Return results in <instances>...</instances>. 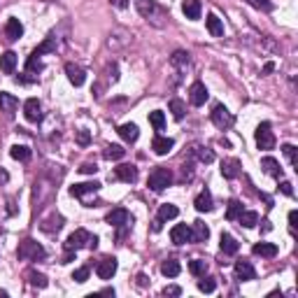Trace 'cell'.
I'll list each match as a JSON object with an SVG mask.
<instances>
[{"label": "cell", "instance_id": "83f0119b", "mask_svg": "<svg viewBox=\"0 0 298 298\" xmlns=\"http://www.w3.org/2000/svg\"><path fill=\"white\" fill-rule=\"evenodd\" d=\"M54 51H56V35L51 33V35H49V38H44V42L40 44L38 49H35L33 54L40 59V56H44V54H54Z\"/></svg>", "mask_w": 298, "mask_h": 298}, {"label": "cell", "instance_id": "4fadbf2b", "mask_svg": "<svg viewBox=\"0 0 298 298\" xmlns=\"http://www.w3.org/2000/svg\"><path fill=\"white\" fill-rule=\"evenodd\" d=\"M172 147H175V140H172V137L156 135L152 140V149H154V154H159V156H166V154H170Z\"/></svg>", "mask_w": 298, "mask_h": 298}, {"label": "cell", "instance_id": "7c38bea8", "mask_svg": "<svg viewBox=\"0 0 298 298\" xmlns=\"http://www.w3.org/2000/svg\"><path fill=\"white\" fill-rule=\"evenodd\" d=\"M114 177L126 182V184H133V182L137 180V168L131 166V163H121V166L114 168Z\"/></svg>", "mask_w": 298, "mask_h": 298}, {"label": "cell", "instance_id": "c3c4849f", "mask_svg": "<svg viewBox=\"0 0 298 298\" xmlns=\"http://www.w3.org/2000/svg\"><path fill=\"white\" fill-rule=\"evenodd\" d=\"M296 221H298V212L291 210L289 212V229H291V233H296Z\"/></svg>", "mask_w": 298, "mask_h": 298}, {"label": "cell", "instance_id": "603a6c76", "mask_svg": "<svg viewBox=\"0 0 298 298\" xmlns=\"http://www.w3.org/2000/svg\"><path fill=\"white\" fill-rule=\"evenodd\" d=\"M207 238H210V229L203 221H194V226H191V242H205Z\"/></svg>", "mask_w": 298, "mask_h": 298}, {"label": "cell", "instance_id": "9f6ffc18", "mask_svg": "<svg viewBox=\"0 0 298 298\" xmlns=\"http://www.w3.org/2000/svg\"><path fill=\"white\" fill-rule=\"evenodd\" d=\"M152 229H154V231H156V233H159V231L163 229V221H161V219H156V221H154V226H152Z\"/></svg>", "mask_w": 298, "mask_h": 298}, {"label": "cell", "instance_id": "7402d4cb", "mask_svg": "<svg viewBox=\"0 0 298 298\" xmlns=\"http://www.w3.org/2000/svg\"><path fill=\"white\" fill-rule=\"evenodd\" d=\"M252 252H254V256L273 259V256H277V244H273V242H256L254 247H252Z\"/></svg>", "mask_w": 298, "mask_h": 298}, {"label": "cell", "instance_id": "52a82bcc", "mask_svg": "<svg viewBox=\"0 0 298 298\" xmlns=\"http://www.w3.org/2000/svg\"><path fill=\"white\" fill-rule=\"evenodd\" d=\"M105 221H108L110 226H114V229H121V226H131L133 224V217H131V212L124 210V207H114L112 212H108Z\"/></svg>", "mask_w": 298, "mask_h": 298}, {"label": "cell", "instance_id": "ffe728a7", "mask_svg": "<svg viewBox=\"0 0 298 298\" xmlns=\"http://www.w3.org/2000/svg\"><path fill=\"white\" fill-rule=\"evenodd\" d=\"M182 12H184L186 19L198 21L201 19V0H184L182 3Z\"/></svg>", "mask_w": 298, "mask_h": 298}, {"label": "cell", "instance_id": "f546056e", "mask_svg": "<svg viewBox=\"0 0 298 298\" xmlns=\"http://www.w3.org/2000/svg\"><path fill=\"white\" fill-rule=\"evenodd\" d=\"M207 30H210L212 38H221L224 35V24H221V19L217 14H207Z\"/></svg>", "mask_w": 298, "mask_h": 298}, {"label": "cell", "instance_id": "1f68e13d", "mask_svg": "<svg viewBox=\"0 0 298 298\" xmlns=\"http://www.w3.org/2000/svg\"><path fill=\"white\" fill-rule=\"evenodd\" d=\"M161 273L166 275V277H177V275L182 273V266H180V261H175V259H168V261H163V264H161Z\"/></svg>", "mask_w": 298, "mask_h": 298}, {"label": "cell", "instance_id": "7dc6e473", "mask_svg": "<svg viewBox=\"0 0 298 298\" xmlns=\"http://www.w3.org/2000/svg\"><path fill=\"white\" fill-rule=\"evenodd\" d=\"M89 142H91V135H89V131H79V133H77V145L86 147Z\"/></svg>", "mask_w": 298, "mask_h": 298}, {"label": "cell", "instance_id": "6da1fadb", "mask_svg": "<svg viewBox=\"0 0 298 298\" xmlns=\"http://www.w3.org/2000/svg\"><path fill=\"white\" fill-rule=\"evenodd\" d=\"M135 3V10L140 12V16L147 21V24L156 26V28H163V26H168V19H170V14H168L166 7H161L156 3V0H133Z\"/></svg>", "mask_w": 298, "mask_h": 298}, {"label": "cell", "instance_id": "e575fe53", "mask_svg": "<svg viewBox=\"0 0 298 298\" xmlns=\"http://www.w3.org/2000/svg\"><path fill=\"white\" fill-rule=\"evenodd\" d=\"M238 221H240V226H244V229H254L256 224H259V215L256 212H247V210H242L240 212V217H238Z\"/></svg>", "mask_w": 298, "mask_h": 298}, {"label": "cell", "instance_id": "9a60e30c", "mask_svg": "<svg viewBox=\"0 0 298 298\" xmlns=\"http://www.w3.org/2000/svg\"><path fill=\"white\" fill-rule=\"evenodd\" d=\"M98 189H100V182H82V184L70 186V194H73L75 198H84V196H89V194H96Z\"/></svg>", "mask_w": 298, "mask_h": 298}, {"label": "cell", "instance_id": "30bf717a", "mask_svg": "<svg viewBox=\"0 0 298 298\" xmlns=\"http://www.w3.org/2000/svg\"><path fill=\"white\" fill-rule=\"evenodd\" d=\"M235 277L240 279V282H252V279H256V270L254 266L250 264V261H235Z\"/></svg>", "mask_w": 298, "mask_h": 298}, {"label": "cell", "instance_id": "f1b7e54d", "mask_svg": "<svg viewBox=\"0 0 298 298\" xmlns=\"http://www.w3.org/2000/svg\"><path fill=\"white\" fill-rule=\"evenodd\" d=\"M191 154H194V156L198 159L201 163H212V161H215V152H212V149H207V147H201V145L191 147Z\"/></svg>", "mask_w": 298, "mask_h": 298}, {"label": "cell", "instance_id": "836d02e7", "mask_svg": "<svg viewBox=\"0 0 298 298\" xmlns=\"http://www.w3.org/2000/svg\"><path fill=\"white\" fill-rule=\"evenodd\" d=\"M177 215H180V210H177V205H172V203H163V205L159 207V217H156V219L168 221V219H175Z\"/></svg>", "mask_w": 298, "mask_h": 298}, {"label": "cell", "instance_id": "5bb4252c", "mask_svg": "<svg viewBox=\"0 0 298 298\" xmlns=\"http://www.w3.org/2000/svg\"><path fill=\"white\" fill-rule=\"evenodd\" d=\"M170 240L175 244H186V242H191V229L186 224H177V226H172V231H170Z\"/></svg>", "mask_w": 298, "mask_h": 298}, {"label": "cell", "instance_id": "7bdbcfd3", "mask_svg": "<svg viewBox=\"0 0 298 298\" xmlns=\"http://www.w3.org/2000/svg\"><path fill=\"white\" fill-rule=\"evenodd\" d=\"M282 152H284V156L289 159V163L291 166H298V156H296V147L293 145H284L282 147Z\"/></svg>", "mask_w": 298, "mask_h": 298}, {"label": "cell", "instance_id": "484cf974", "mask_svg": "<svg viewBox=\"0 0 298 298\" xmlns=\"http://www.w3.org/2000/svg\"><path fill=\"white\" fill-rule=\"evenodd\" d=\"M5 35H7V40H10V42L19 40L21 35H24V26H21V21H19V19H10V21H7Z\"/></svg>", "mask_w": 298, "mask_h": 298}, {"label": "cell", "instance_id": "44dd1931", "mask_svg": "<svg viewBox=\"0 0 298 298\" xmlns=\"http://www.w3.org/2000/svg\"><path fill=\"white\" fill-rule=\"evenodd\" d=\"M219 247H221V252H224V254H229V256L238 254V250H240L238 240H235V238H233V235H231V233H221Z\"/></svg>", "mask_w": 298, "mask_h": 298}, {"label": "cell", "instance_id": "ac0fdd59", "mask_svg": "<svg viewBox=\"0 0 298 298\" xmlns=\"http://www.w3.org/2000/svg\"><path fill=\"white\" fill-rule=\"evenodd\" d=\"M194 205H196V210H198V212H212V210H215V203H212V194H210L207 189L201 191V194L196 196Z\"/></svg>", "mask_w": 298, "mask_h": 298}, {"label": "cell", "instance_id": "cb8c5ba5", "mask_svg": "<svg viewBox=\"0 0 298 298\" xmlns=\"http://www.w3.org/2000/svg\"><path fill=\"white\" fill-rule=\"evenodd\" d=\"M16 54L14 51H5V54L0 56V70H3V73L5 75H12L16 70Z\"/></svg>", "mask_w": 298, "mask_h": 298}, {"label": "cell", "instance_id": "ab89813d", "mask_svg": "<svg viewBox=\"0 0 298 298\" xmlns=\"http://www.w3.org/2000/svg\"><path fill=\"white\" fill-rule=\"evenodd\" d=\"M240 212H242V203H240V201H235V198H233V201H229V210H226V219H229V221H235V219H238V217H240Z\"/></svg>", "mask_w": 298, "mask_h": 298}, {"label": "cell", "instance_id": "db71d44e", "mask_svg": "<svg viewBox=\"0 0 298 298\" xmlns=\"http://www.w3.org/2000/svg\"><path fill=\"white\" fill-rule=\"evenodd\" d=\"M273 70H275V63H266L264 65V75H270Z\"/></svg>", "mask_w": 298, "mask_h": 298}, {"label": "cell", "instance_id": "bcb514c9", "mask_svg": "<svg viewBox=\"0 0 298 298\" xmlns=\"http://www.w3.org/2000/svg\"><path fill=\"white\" fill-rule=\"evenodd\" d=\"M96 170H98V166H96V163H91V161L82 163V168H79V172H84V175H93Z\"/></svg>", "mask_w": 298, "mask_h": 298}, {"label": "cell", "instance_id": "d590c367", "mask_svg": "<svg viewBox=\"0 0 298 298\" xmlns=\"http://www.w3.org/2000/svg\"><path fill=\"white\" fill-rule=\"evenodd\" d=\"M168 108H170V112H172V117L180 121V119H184V112H186V105L182 103L180 98H172L170 103H168Z\"/></svg>", "mask_w": 298, "mask_h": 298}, {"label": "cell", "instance_id": "b9f144b4", "mask_svg": "<svg viewBox=\"0 0 298 298\" xmlns=\"http://www.w3.org/2000/svg\"><path fill=\"white\" fill-rule=\"evenodd\" d=\"M198 289L205 291V293H212L217 289V282L212 277H205V275H203V279H198Z\"/></svg>", "mask_w": 298, "mask_h": 298}, {"label": "cell", "instance_id": "f907efd6", "mask_svg": "<svg viewBox=\"0 0 298 298\" xmlns=\"http://www.w3.org/2000/svg\"><path fill=\"white\" fill-rule=\"evenodd\" d=\"M279 191H282L284 196H293V189H291V182H282L279 184Z\"/></svg>", "mask_w": 298, "mask_h": 298}, {"label": "cell", "instance_id": "e0dca14e", "mask_svg": "<svg viewBox=\"0 0 298 298\" xmlns=\"http://www.w3.org/2000/svg\"><path fill=\"white\" fill-rule=\"evenodd\" d=\"M261 168H264V172H266V175L275 177V180H277V182L284 177V170H282V168H279V163L275 161L273 156H266L264 161H261Z\"/></svg>", "mask_w": 298, "mask_h": 298}, {"label": "cell", "instance_id": "7a4b0ae2", "mask_svg": "<svg viewBox=\"0 0 298 298\" xmlns=\"http://www.w3.org/2000/svg\"><path fill=\"white\" fill-rule=\"evenodd\" d=\"M82 247L96 250V247H98V238H96V235H91L89 231L77 229L75 233L68 235V240H65V250H68V252H77V250H82Z\"/></svg>", "mask_w": 298, "mask_h": 298}, {"label": "cell", "instance_id": "9c48e42d", "mask_svg": "<svg viewBox=\"0 0 298 298\" xmlns=\"http://www.w3.org/2000/svg\"><path fill=\"white\" fill-rule=\"evenodd\" d=\"M207 98H210V93H207L205 84H203V82L191 84V89H189V100H191V105H196V108H201V105H205Z\"/></svg>", "mask_w": 298, "mask_h": 298}, {"label": "cell", "instance_id": "11a10c76", "mask_svg": "<svg viewBox=\"0 0 298 298\" xmlns=\"http://www.w3.org/2000/svg\"><path fill=\"white\" fill-rule=\"evenodd\" d=\"M7 180H10V175H7V172L5 170H0V184H5V182Z\"/></svg>", "mask_w": 298, "mask_h": 298}, {"label": "cell", "instance_id": "6f0895ef", "mask_svg": "<svg viewBox=\"0 0 298 298\" xmlns=\"http://www.w3.org/2000/svg\"><path fill=\"white\" fill-rule=\"evenodd\" d=\"M100 293H108V296H114V289H110V287H108V289H103Z\"/></svg>", "mask_w": 298, "mask_h": 298}, {"label": "cell", "instance_id": "5b68a950", "mask_svg": "<svg viewBox=\"0 0 298 298\" xmlns=\"http://www.w3.org/2000/svg\"><path fill=\"white\" fill-rule=\"evenodd\" d=\"M254 137H256V147H259V149H264V152H270V149H273V147H275L273 126H270L268 121H261L259 126H256Z\"/></svg>", "mask_w": 298, "mask_h": 298}, {"label": "cell", "instance_id": "8d00e7d4", "mask_svg": "<svg viewBox=\"0 0 298 298\" xmlns=\"http://www.w3.org/2000/svg\"><path fill=\"white\" fill-rule=\"evenodd\" d=\"M26 277H28V282L33 284V287H38V289H44L47 287V277H44L42 273H38V270H28V273H26Z\"/></svg>", "mask_w": 298, "mask_h": 298}, {"label": "cell", "instance_id": "d4e9b609", "mask_svg": "<svg viewBox=\"0 0 298 298\" xmlns=\"http://www.w3.org/2000/svg\"><path fill=\"white\" fill-rule=\"evenodd\" d=\"M221 175H224L226 180H235V177L240 175V161L238 159H229V161L221 163Z\"/></svg>", "mask_w": 298, "mask_h": 298}, {"label": "cell", "instance_id": "f35d334b", "mask_svg": "<svg viewBox=\"0 0 298 298\" xmlns=\"http://www.w3.org/2000/svg\"><path fill=\"white\" fill-rule=\"evenodd\" d=\"M189 270L196 277H203V275L207 273V264L203 259H194V261H189Z\"/></svg>", "mask_w": 298, "mask_h": 298}, {"label": "cell", "instance_id": "f6af8a7d", "mask_svg": "<svg viewBox=\"0 0 298 298\" xmlns=\"http://www.w3.org/2000/svg\"><path fill=\"white\" fill-rule=\"evenodd\" d=\"M252 7H256V10H261V12H270L273 10V3L270 0H247Z\"/></svg>", "mask_w": 298, "mask_h": 298}, {"label": "cell", "instance_id": "d6986e66", "mask_svg": "<svg viewBox=\"0 0 298 298\" xmlns=\"http://www.w3.org/2000/svg\"><path fill=\"white\" fill-rule=\"evenodd\" d=\"M16 108H19V100H16L12 93L7 91H0V112H5V114H14Z\"/></svg>", "mask_w": 298, "mask_h": 298}, {"label": "cell", "instance_id": "ba28073f", "mask_svg": "<svg viewBox=\"0 0 298 298\" xmlns=\"http://www.w3.org/2000/svg\"><path fill=\"white\" fill-rule=\"evenodd\" d=\"M117 268H119L117 259H114V256H108V259H103L100 264L96 266V275L100 279H112L114 273H117Z\"/></svg>", "mask_w": 298, "mask_h": 298}, {"label": "cell", "instance_id": "4316f807", "mask_svg": "<svg viewBox=\"0 0 298 298\" xmlns=\"http://www.w3.org/2000/svg\"><path fill=\"white\" fill-rule=\"evenodd\" d=\"M117 133H119V135H121L126 142H135L137 137H140V131H137V126H135L133 121H131V124H121V126L117 128Z\"/></svg>", "mask_w": 298, "mask_h": 298}, {"label": "cell", "instance_id": "74e56055", "mask_svg": "<svg viewBox=\"0 0 298 298\" xmlns=\"http://www.w3.org/2000/svg\"><path fill=\"white\" fill-rule=\"evenodd\" d=\"M149 124H152L156 131H163V128H166V114H163L161 110H154V112H149Z\"/></svg>", "mask_w": 298, "mask_h": 298}, {"label": "cell", "instance_id": "f5cc1de1", "mask_svg": "<svg viewBox=\"0 0 298 298\" xmlns=\"http://www.w3.org/2000/svg\"><path fill=\"white\" fill-rule=\"evenodd\" d=\"M137 287H147V275H137Z\"/></svg>", "mask_w": 298, "mask_h": 298}, {"label": "cell", "instance_id": "8992f818", "mask_svg": "<svg viewBox=\"0 0 298 298\" xmlns=\"http://www.w3.org/2000/svg\"><path fill=\"white\" fill-rule=\"evenodd\" d=\"M210 117H212V124H215V126L219 128V131H229V128L235 124L233 114H231L221 103H217L215 108H212V114H210Z\"/></svg>", "mask_w": 298, "mask_h": 298}, {"label": "cell", "instance_id": "d6a6232c", "mask_svg": "<svg viewBox=\"0 0 298 298\" xmlns=\"http://www.w3.org/2000/svg\"><path fill=\"white\" fill-rule=\"evenodd\" d=\"M103 156L108 159V161H119V159L126 156V149H124L121 145H108L105 147V152H103Z\"/></svg>", "mask_w": 298, "mask_h": 298}, {"label": "cell", "instance_id": "816d5d0a", "mask_svg": "<svg viewBox=\"0 0 298 298\" xmlns=\"http://www.w3.org/2000/svg\"><path fill=\"white\" fill-rule=\"evenodd\" d=\"M110 3H112L117 10H126V7H128V0H110Z\"/></svg>", "mask_w": 298, "mask_h": 298}, {"label": "cell", "instance_id": "2e32d148", "mask_svg": "<svg viewBox=\"0 0 298 298\" xmlns=\"http://www.w3.org/2000/svg\"><path fill=\"white\" fill-rule=\"evenodd\" d=\"M65 75H68L70 84H75V86H82V84L86 82V73H84V68H79V65H75V63L65 65Z\"/></svg>", "mask_w": 298, "mask_h": 298}, {"label": "cell", "instance_id": "3957f363", "mask_svg": "<svg viewBox=\"0 0 298 298\" xmlns=\"http://www.w3.org/2000/svg\"><path fill=\"white\" fill-rule=\"evenodd\" d=\"M16 256H19L21 261H38V259H44V256H47V252H44V247H42L40 242H35V240L26 238L24 242L19 244Z\"/></svg>", "mask_w": 298, "mask_h": 298}, {"label": "cell", "instance_id": "277c9868", "mask_svg": "<svg viewBox=\"0 0 298 298\" xmlns=\"http://www.w3.org/2000/svg\"><path fill=\"white\" fill-rule=\"evenodd\" d=\"M147 184H149V189H152V191L161 194V191H166L168 186L172 184V172L168 170V168H156V170H154L152 175H149Z\"/></svg>", "mask_w": 298, "mask_h": 298}, {"label": "cell", "instance_id": "4dcf8cb0", "mask_svg": "<svg viewBox=\"0 0 298 298\" xmlns=\"http://www.w3.org/2000/svg\"><path fill=\"white\" fill-rule=\"evenodd\" d=\"M30 154L33 152H30V147H26V145H14L10 149V156L14 159V161H24V163L30 161Z\"/></svg>", "mask_w": 298, "mask_h": 298}, {"label": "cell", "instance_id": "60d3db41", "mask_svg": "<svg viewBox=\"0 0 298 298\" xmlns=\"http://www.w3.org/2000/svg\"><path fill=\"white\" fill-rule=\"evenodd\" d=\"M170 63H172V65H180V68H184V65H189V63H191L189 51H175V54L170 56Z\"/></svg>", "mask_w": 298, "mask_h": 298}, {"label": "cell", "instance_id": "681fc988", "mask_svg": "<svg viewBox=\"0 0 298 298\" xmlns=\"http://www.w3.org/2000/svg\"><path fill=\"white\" fill-rule=\"evenodd\" d=\"M180 293H182V289L175 287V284H172V287H166V289H163V296H180Z\"/></svg>", "mask_w": 298, "mask_h": 298}, {"label": "cell", "instance_id": "ee69618b", "mask_svg": "<svg viewBox=\"0 0 298 298\" xmlns=\"http://www.w3.org/2000/svg\"><path fill=\"white\" fill-rule=\"evenodd\" d=\"M89 275H91V270H89V266H84V268H77V270H75V273H73V279L82 284V282H86V279H89Z\"/></svg>", "mask_w": 298, "mask_h": 298}, {"label": "cell", "instance_id": "8fae6325", "mask_svg": "<svg viewBox=\"0 0 298 298\" xmlns=\"http://www.w3.org/2000/svg\"><path fill=\"white\" fill-rule=\"evenodd\" d=\"M24 114H26V119L33 121V124H38L40 119H42V105H40L38 98H28V100H26V103H24Z\"/></svg>", "mask_w": 298, "mask_h": 298}]
</instances>
